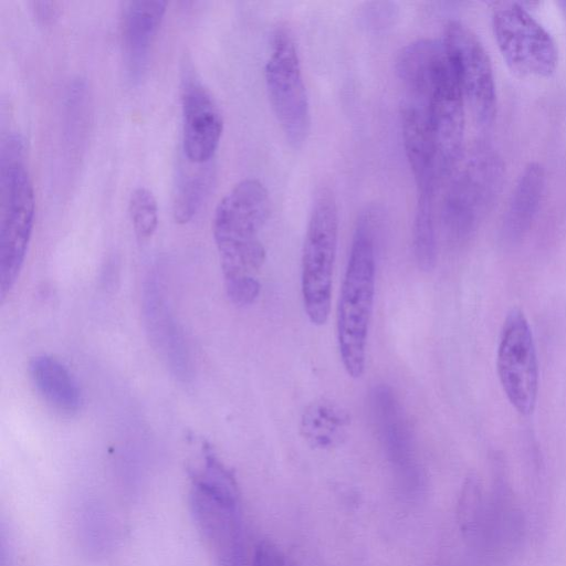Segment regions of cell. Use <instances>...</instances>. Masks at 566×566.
<instances>
[{
    "mask_svg": "<svg viewBox=\"0 0 566 566\" xmlns=\"http://www.w3.org/2000/svg\"><path fill=\"white\" fill-rule=\"evenodd\" d=\"M270 214L269 192L254 178L234 185L216 208L213 239L227 295L237 306L253 304L260 294L259 273L265 261L261 232Z\"/></svg>",
    "mask_w": 566,
    "mask_h": 566,
    "instance_id": "6da1fadb",
    "label": "cell"
},
{
    "mask_svg": "<svg viewBox=\"0 0 566 566\" xmlns=\"http://www.w3.org/2000/svg\"><path fill=\"white\" fill-rule=\"evenodd\" d=\"M381 211L376 206L360 211L353 234L337 305V343L347 375L359 378L366 365V346L374 308L376 242Z\"/></svg>",
    "mask_w": 566,
    "mask_h": 566,
    "instance_id": "7a4b0ae2",
    "label": "cell"
},
{
    "mask_svg": "<svg viewBox=\"0 0 566 566\" xmlns=\"http://www.w3.org/2000/svg\"><path fill=\"white\" fill-rule=\"evenodd\" d=\"M24 140L11 134L0 159V297L14 285L24 262L34 224L35 200L24 164Z\"/></svg>",
    "mask_w": 566,
    "mask_h": 566,
    "instance_id": "3957f363",
    "label": "cell"
},
{
    "mask_svg": "<svg viewBox=\"0 0 566 566\" xmlns=\"http://www.w3.org/2000/svg\"><path fill=\"white\" fill-rule=\"evenodd\" d=\"M446 191L441 222L448 239L463 243L493 208L504 181V164L488 145L474 147L460 169H454Z\"/></svg>",
    "mask_w": 566,
    "mask_h": 566,
    "instance_id": "277c9868",
    "label": "cell"
},
{
    "mask_svg": "<svg viewBox=\"0 0 566 566\" xmlns=\"http://www.w3.org/2000/svg\"><path fill=\"white\" fill-rule=\"evenodd\" d=\"M190 506L202 537L222 566H240L241 534L237 485L211 452L192 478Z\"/></svg>",
    "mask_w": 566,
    "mask_h": 566,
    "instance_id": "5b68a950",
    "label": "cell"
},
{
    "mask_svg": "<svg viewBox=\"0 0 566 566\" xmlns=\"http://www.w3.org/2000/svg\"><path fill=\"white\" fill-rule=\"evenodd\" d=\"M337 240L336 201L328 188H321L315 193L306 228L301 273L304 311L316 326L327 322L331 311Z\"/></svg>",
    "mask_w": 566,
    "mask_h": 566,
    "instance_id": "8992f818",
    "label": "cell"
},
{
    "mask_svg": "<svg viewBox=\"0 0 566 566\" xmlns=\"http://www.w3.org/2000/svg\"><path fill=\"white\" fill-rule=\"evenodd\" d=\"M269 99L286 142L300 149L306 142L311 114L295 40L286 25L275 29L266 61Z\"/></svg>",
    "mask_w": 566,
    "mask_h": 566,
    "instance_id": "52a82bcc",
    "label": "cell"
},
{
    "mask_svg": "<svg viewBox=\"0 0 566 566\" xmlns=\"http://www.w3.org/2000/svg\"><path fill=\"white\" fill-rule=\"evenodd\" d=\"M492 27L500 53L515 74L549 77L555 73L558 64L556 44L522 4L497 3Z\"/></svg>",
    "mask_w": 566,
    "mask_h": 566,
    "instance_id": "ba28073f",
    "label": "cell"
},
{
    "mask_svg": "<svg viewBox=\"0 0 566 566\" xmlns=\"http://www.w3.org/2000/svg\"><path fill=\"white\" fill-rule=\"evenodd\" d=\"M496 370L509 402L520 415L530 416L538 396V359L532 328L518 307H512L504 318Z\"/></svg>",
    "mask_w": 566,
    "mask_h": 566,
    "instance_id": "9c48e42d",
    "label": "cell"
},
{
    "mask_svg": "<svg viewBox=\"0 0 566 566\" xmlns=\"http://www.w3.org/2000/svg\"><path fill=\"white\" fill-rule=\"evenodd\" d=\"M464 101L455 65L443 42L428 99L429 124L441 178L450 176L463 157Z\"/></svg>",
    "mask_w": 566,
    "mask_h": 566,
    "instance_id": "30bf717a",
    "label": "cell"
},
{
    "mask_svg": "<svg viewBox=\"0 0 566 566\" xmlns=\"http://www.w3.org/2000/svg\"><path fill=\"white\" fill-rule=\"evenodd\" d=\"M443 42L453 60L460 85L476 122L492 124L496 114V93L490 56L476 34L460 21L446 25Z\"/></svg>",
    "mask_w": 566,
    "mask_h": 566,
    "instance_id": "8fae6325",
    "label": "cell"
},
{
    "mask_svg": "<svg viewBox=\"0 0 566 566\" xmlns=\"http://www.w3.org/2000/svg\"><path fill=\"white\" fill-rule=\"evenodd\" d=\"M142 310L145 329L157 356L176 379L189 381L193 376L190 352L156 272L144 281Z\"/></svg>",
    "mask_w": 566,
    "mask_h": 566,
    "instance_id": "7c38bea8",
    "label": "cell"
},
{
    "mask_svg": "<svg viewBox=\"0 0 566 566\" xmlns=\"http://www.w3.org/2000/svg\"><path fill=\"white\" fill-rule=\"evenodd\" d=\"M182 149L192 164L210 163L218 149L223 119L210 91L187 73L181 86Z\"/></svg>",
    "mask_w": 566,
    "mask_h": 566,
    "instance_id": "4fadbf2b",
    "label": "cell"
},
{
    "mask_svg": "<svg viewBox=\"0 0 566 566\" xmlns=\"http://www.w3.org/2000/svg\"><path fill=\"white\" fill-rule=\"evenodd\" d=\"M164 0H132L124 3L120 17L122 44L126 72L139 81L147 67L150 48L166 12Z\"/></svg>",
    "mask_w": 566,
    "mask_h": 566,
    "instance_id": "5bb4252c",
    "label": "cell"
},
{
    "mask_svg": "<svg viewBox=\"0 0 566 566\" xmlns=\"http://www.w3.org/2000/svg\"><path fill=\"white\" fill-rule=\"evenodd\" d=\"M545 185L544 167L536 161L527 164L516 180L503 216L500 234L505 245L520 243L531 230L541 208Z\"/></svg>",
    "mask_w": 566,
    "mask_h": 566,
    "instance_id": "9a60e30c",
    "label": "cell"
},
{
    "mask_svg": "<svg viewBox=\"0 0 566 566\" xmlns=\"http://www.w3.org/2000/svg\"><path fill=\"white\" fill-rule=\"evenodd\" d=\"M524 527L523 515L516 505L512 491L503 476L495 484L488 499V521L484 546L491 556L503 557L518 544Z\"/></svg>",
    "mask_w": 566,
    "mask_h": 566,
    "instance_id": "2e32d148",
    "label": "cell"
},
{
    "mask_svg": "<svg viewBox=\"0 0 566 566\" xmlns=\"http://www.w3.org/2000/svg\"><path fill=\"white\" fill-rule=\"evenodd\" d=\"M29 373L36 391L53 409L67 416L81 409V388L60 360L49 355L35 356L30 361Z\"/></svg>",
    "mask_w": 566,
    "mask_h": 566,
    "instance_id": "e0dca14e",
    "label": "cell"
},
{
    "mask_svg": "<svg viewBox=\"0 0 566 566\" xmlns=\"http://www.w3.org/2000/svg\"><path fill=\"white\" fill-rule=\"evenodd\" d=\"M350 419L346 410L328 399L315 400L304 410L300 431L315 449H332L346 438Z\"/></svg>",
    "mask_w": 566,
    "mask_h": 566,
    "instance_id": "ac0fdd59",
    "label": "cell"
},
{
    "mask_svg": "<svg viewBox=\"0 0 566 566\" xmlns=\"http://www.w3.org/2000/svg\"><path fill=\"white\" fill-rule=\"evenodd\" d=\"M212 178L211 161L180 171L172 202L176 222L184 224L195 217L208 196Z\"/></svg>",
    "mask_w": 566,
    "mask_h": 566,
    "instance_id": "d6986e66",
    "label": "cell"
},
{
    "mask_svg": "<svg viewBox=\"0 0 566 566\" xmlns=\"http://www.w3.org/2000/svg\"><path fill=\"white\" fill-rule=\"evenodd\" d=\"M458 521L463 536L472 544L483 547L488 521V497H485L482 482L475 473L468 474L463 483L458 506Z\"/></svg>",
    "mask_w": 566,
    "mask_h": 566,
    "instance_id": "ffe728a7",
    "label": "cell"
},
{
    "mask_svg": "<svg viewBox=\"0 0 566 566\" xmlns=\"http://www.w3.org/2000/svg\"><path fill=\"white\" fill-rule=\"evenodd\" d=\"M128 212L137 238L149 239L158 224V206L154 193L143 186L135 188L129 196Z\"/></svg>",
    "mask_w": 566,
    "mask_h": 566,
    "instance_id": "44dd1931",
    "label": "cell"
},
{
    "mask_svg": "<svg viewBox=\"0 0 566 566\" xmlns=\"http://www.w3.org/2000/svg\"><path fill=\"white\" fill-rule=\"evenodd\" d=\"M252 566H295V564L277 545L270 541H262L254 549Z\"/></svg>",
    "mask_w": 566,
    "mask_h": 566,
    "instance_id": "7402d4cb",
    "label": "cell"
},
{
    "mask_svg": "<svg viewBox=\"0 0 566 566\" xmlns=\"http://www.w3.org/2000/svg\"><path fill=\"white\" fill-rule=\"evenodd\" d=\"M32 11L43 24L51 23L57 15L59 8L54 1H32Z\"/></svg>",
    "mask_w": 566,
    "mask_h": 566,
    "instance_id": "603a6c76",
    "label": "cell"
},
{
    "mask_svg": "<svg viewBox=\"0 0 566 566\" xmlns=\"http://www.w3.org/2000/svg\"><path fill=\"white\" fill-rule=\"evenodd\" d=\"M558 6L560 7V10L566 19V1H559Z\"/></svg>",
    "mask_w": 566,
    "mask_h": 566,
    "instance_id": "cb8c5ba5",
    "label": "cell"
}]
</instances>
